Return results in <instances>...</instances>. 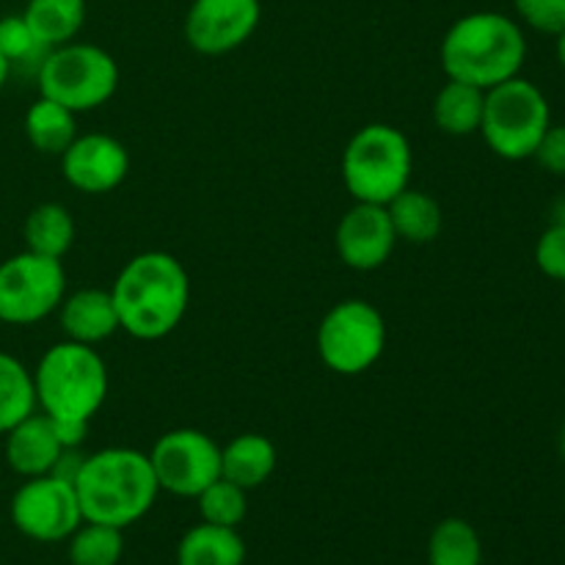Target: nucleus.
Segmentation results:
<instances>
[{"label":"nucleus","instance_id":"nucleus-20","mask_svg":"<svg viewBox=\"0 0 565 565\" xmlns=\"http://www.w3.org/2000/svg\"><path fill=\"white\" fill-rule=\"evenodd\" d=\"M28 28L44 50L61 47L75 42L86 22V0H28L25 11Z\"/></svg>","mask_w":565,"mask_h":565},{"label":"nucleus","instance_id":"nucleus-33","mask_svg":"<svg viewBox=\"0 0 565 565\" xmlns=\"http://www.w3.org/2000/svg\"><path fill=\"white\" fill-rule=\"evenodd\" d=\"M9 75H11L9 61H6L3 55H0V92H3V86H6V81H9Z\"/></svg>","mask_w":565,"mask_h":565},{"label":"nucleus","instance_id":"nucleus-12","mask_svg":"<svg viewBox=\"0 0 565 565\" xmlns=\"http://www.w3.org/2000/svg\"><path fill=\"white\" fill-rule=\"evenodd\" d=\"M259 20V0H193L185 14V42L199 55H226L254 36Z\"/></svg>","mask_w":565,"mask_h":565},{"label":"nucleus","instance_id":"nucleus-13","mask_svg":"<svg viewBox=\"0 0 565 565\" xmlns=\"http://www.w3.org/2000/svg\"><path fill=\"white\" fill-rule=\"evenodd\" d=\"M58 160L64 180L88 196L116 191L130 174V152L108 132H83Z\"/></svg>","mask_w":565,"mask_h":565},{"label":"nucleus","instance_id":"nucleus-14","mask_svg":"<svg viewBox=\"0 0 565 565\" xmlns=\"http://www.w3.org/2000/svg\"><path fill=\"white\" fill-rule=\"evenodd\" d=\"M334 246L342 265L351 270H379L390 263L397 246L395 226H392L386 204L353 202L351 210L340 218L334 232Z\"/></svg>","mask_w":565,"mask_h":565},{"label":"nucleus","instance_id":"nucleus-23","mask_svg":"<svg viewBox=\"0 0 565 565\" xmlns=\"http://www.w3.org/2000/svg\"><path fill=\"white\" fill-rule=\"evenodd\" d=\"M22 237H25L28 252L64 259L75 243V218L64 204L42 202L28 213Z\"/></svg>","mask_w":565,"mask_h":565},{"label":"nucleus","instance_id":"nucleus-11","mask_svg":"<svg viewBox=\"0 0 565 565\" xmlns=\"http://www.w3.org/2000/svg\"><path fill=\"white\" fill-rule=\"evenodd\" d=\"M11 522L25 539L39 544H61L83 524L72 480L58 475L28 478L11 497Z\"/></svg>","mask_w":565,"mask_h":565},{"label":"nucleus","instance_id":"nucleus-36","mask_svg":"<svg viewBox=\"0 0 565 565\" xmlns=\"http://www.w3.org/2000/svg\"><path fill=\"white\" fill-rule=\"evenodd\" d=\"M0 478H3V461H0Z\"/></svg>","mask_w":565,"mask_h":565},{"label":"nucleus","instance_id":"nucleus-7","mask_svg":"<svg viewBox=\"0 0 565 565\" xmlns=\"http://www.w3.org/2000/svg\"><path fill=\"white\" fill-rule=\"evenodd\" d=\"M550 125V99L527 77L516 75L486 92L480 136L497 158L530 160Z\"/></svg>","mask_w":565,"mask_h":565},{"label":"nucleus","instance_id":"nucleus-6","mask_svg":"<svg viewBox=\"0 0 565 565\" xmlns=\"http://www.w3.org/2000/svg\"><path fill=\"white\" fill-rule=\"evenodd\" d=\"M36 83L42 97L55 99L75 114H88L116 94L119 64L108 50L75 39L42 55Z\"/></svg>","mask_w":565,"mask_h":565},{"label":"nucleus","instance_id":"nucleus-29","mask_svg":"<svg viewBox=\"0 0 565 565\" xmlns=\"http://www.w3.org/2000/svg\"><path fill=\"white\" fill-rule=\"evenodd\" d=\"M519 20L539 33H557L565 28V0H513Z\"/></svg>","mask_w":565,"mask_h":565},{"label":"nucleus","instance_id":"nucleus-25","mask_svg":"<svg viewBox=\"0 0 565 565\" xmlns=\"http://www.w3.org/2000/svg\"><path fill=\"white\" fill-rule=\"evenodd\" d=\"M36 412L33 373L11 353L0 351V436Z\"/></svg>","mask_w":565,"mask_h":565},{"label":"nucleus","instance_id":"nucleus-26","mask_svg":"<svg viewBox=\"0 0 565 565\" xmlns=\"http://www.w3.org/2000/svg\"><path fill=\"white\" fill-rule=\"evenodd\" d=\"M66 541L72 565H119L125 557V530L110 524L83 522Z\"/></svg>","mask_w":565,"mask_h":565},{"label":"nucleus","instance_id":"nucleus-19","mask_svg":"<svg viewBox=\"0 0 565 565\" xmlns=\"http://www.w3.org/2000/svg\"><path fill=\"white\" fill-rule=\"evenodd\" d=\"M386 213H390L392 226H395L397 241L414 243V246L434 243L441 235V226H445L441 204L430 193L417 191L412 185L386 204Z\"/></svg>","mask_w":565,"mask_h":565},{"label":"nucleus","instance_id":"nucleus-10","mask_svg":"<svg viewBox=\"0 0 565 565\" xmlns=\"http://www.w3.org/2000/svg\"><path fill=\"white\" fill-rule=\"evenodd\" d=\"M147 456L160 491L182 500H196L213 480L221 478V445L204 430H166Z\"/></svg>","mask_w":565,"mask_h":565},{"label":"nucleus","instance_id":"nucleus-27","mask_svg":"<svg viewBox=\"0 0 565 565\" xmlns=\"http://www.w3.org/2000/svg\"><path fill=\"white\" fill-rule=\"evenodd\" d=\"M196 505L202 522L237 530L248 513V491L235 486L232 480L218 478L196 497Z\"/></svg>","mask_w":565,"mask_h":565},{"label":"nucleus","instance_id":"nucleus-5","mask_svg":"<svg viewBox=\"0 0 565 565\" xmlns=\"http://www.w3.org/2000/svg\"><path fill=\"white\" fill-rule=\"evenodd\" d=\"M412 141L384 121L359 127L342 152V182L353 202L390 204L412 185Z\"/></svg>","mask_w":565,"mask_h":565},{"label":"nucleus","instance_id":"nucleus-8","mask_svg":"<svg viewBox=\"0 0 565 565\" xmlns=\"http://www.w3.org/2000/svg\"><path fill=\"white\" fill-rule=\"evenodd\" d=\"M315 345L331 373L362 375L384 356L386 320L364 298H345L323 315Z\"/></svg>","mask_w":565,"mask_h":565},{"label":"nucleus","instance_id":"nucleus-30","mask_svg":"<svg viewBox=\"0 0 565 565\" xmlns=\"http://www.w3.org/2000/svg\"><path fill=\"white\" fill-rule=\"evenodd\" d=\"M535 265L544 276L565 281V224L552 221L535 243Z\"/></svg>","mask_w":565,"mask_h":565},{"label":"nucleus","instance_id":"nucleus-22","mask_svg":"<svg viewBox=\"0 0 565 565\" xmlns=\"http://www.w3.org/2000/svg\"><path fill=\"white\" fill-rule=\"evenodd\" d=\"M25 138L36 152L61 158L77 138V114L39 94L25 114Z\"/></svg>","mask_w":565,"mask_h":565},{"label":"nucleus","instance_id":"nucleus-9","mask_svg":"<svg viewBox=\"0 0 565 565\" xmlns=\"http://www.w3.org/2000/svg\"><path fill=\"white\" fill-rule=\"evenodd\" d=\"M66 296L61 259L20 252L0 263V323L33 326L58 312Z\"/></svg>","mask_w":565,"mask_h":565},{"label":"nucleus","instance_id":"nucleus-18","mask_svg":"<svg viewBox=\"0 0 565 565\" xmlns=\"http://www.w3.org/2000/svg\"><path fill=\"white\" fill-rule=\"evenodd\" d=\"M246 544L235 527L199 522L177 544V565H243Z\"/></svg>","mask_w":565,"mask_h":565},{"label":"nucleus","instance_id":"nucleus-24","mask_svg":"<svg viewBox=\"0 0 565 565\" xmlns=\"http://www.w3.org/2000/svg\"><path fill=\"white\" fill-rule=\"evenodd\" d=\"M428 565H483V541L467 519H441L428 539Z\"/></svg>","mask_w":565,"mask_h":565},{"label":"nucleus","instance_id":"nucleus-16","mask_svg":"<svg viewBox=\"0 0 565 565\" xmlns=\"http://www.w3.org/2000/svg\"><path fill=\"white\" fill-rule=\"evenodd\" d=\"M58 320L66 340L94 348L121 331L114 296L103 287H83L72 296H64L58 307Z\"/></svg>","mask_w":565,"mask_h":565},{"label":"nucleus","instance_id":"nucleus-4","mask_svg":"<svg viewBox=\"0 0 565 565\" xmlns=\"http://www.w3.org/2000/svg\"><path fill=\"white\" fill-rule=\"evenodd\" d=\"M31 373L36 408L55 423H92L108 397V364L94 345L55 342Z\"/></svg>","mask_w":565,"mask_h":565},{"label":"nucleus","instance_id":"nucleus-3","mask_svg":"<svg viewBox=\"0 0 565 565\" xmlns=\"http://www.w3.org/2000/svg\"><path fill=\"white\" fill-rule=\"evenodd\" d=\"M441 70L450 81L469 83L483 92L522 75L527 39L513 17L500 11H472L447 28L439 47Z\"/></svg>","mask_w":565,"mask_h":565},{"label":"nucleus","instance_id":"nucleus-34","mask_svg":"<svg viewBox=\"0 0 565 565\" xmlns=\"http://www.w3.org/2000/svg\"><path fill=\"white\" fill-rule=\"evenodd\" d=\"M552 221H557V224H565V199H563V202H557L555 215H552Z\"/></svg>","mask_w":565,"mask_h":565},{"label":"nucleus","instance_id":"nucleus-2","mask_svg":"<svg viewBox=\"0 0 565 565\" xmlns=\"http://www.w3.org/2000/svg\"><path fill=\"white\" fill-rule=\"evenodd\" d=\"M72 486L81 502L83 522L119 530L141 522L160 494L149 456L136 447H105L83 456Z\"/></svg>","mask_w":565,"mask_h":565},{"label":"nucleus","instance_id":"nucleus-17","mask_svg":"<svg viewBox=\"0 0 565 565\" xmlns=\"http://www.w3.org/2000/svg\"><path fill=\"white\" fill-rule=\"evenodd\" d=\"M279 452L263 434H241L221 447V478L232 480L241 489L252 491L268 483L276 472Z\"/></svg>","mask_w":565,"mask_h":565},{"label":"nucleus","instance_id":"nucleus-15","mask_svg":"<svg viewBox=\"0 0 565 565\" xmlns=\"http://www.w3.org/2000/svg\"><path fill=\"white\" fill-rule=\"evenodd\" d=\"M6 445H3V458L9 463L11 472H17L20 478H42V475H53L58 467L61 456H64L70 447H64L55 423L36 408L33 414H28L25 419L14 425L11 430H6Z\"/></svg>","mask_w":565,"mask_h":565},{"label":"nucleus","instance_id":"nucleus-35","mask_svg":"<svg viewBox=\"0 0 565 565\" xmlns=\"http://www.w3.org/2000/svg\"><path fill=\"white\" fill-rule=\"evenodd\" d=\"M561 450H563V456H565V425H563V436H561Z\"/></svg>","mask_w":565,"mask_h":565},{"label":"nucleus","instance_id":"nucleus-21","mask_svg":"<svg viewBox=\"0 0 565 565\" xmlns=\"http://www.w3.org/2000/svg\"><path fill=\"white\" fill-rule=\"evenodd\" d=\"M483 108V88L469 86V83L461 81H450V77H447V83L434 97V121L441 132H447V136L467 138L480 132Z\"/></svg>","mask_w":565,"mask_h":565},{"label":"nucleus","instance_id":"nucleus-1","mask_svg":"<svg viewBox=\"0 0 565 565\" xmlns=\"http://www.w3.org/2000/svg\"><path fill=\"white\" fill-rule=\"evenodd\" d=\"M121 331L141 342L169 337L191 303V279L174 254L141 252L127 259L110 287Z\"/></svg>","mask_w":565,"mask_h":565},{"label":"nucleus","instance_id":"nucleus-32","mask_svg":"<svg viewBox=\"0 0 565 565\" xmlns=\"http://www.w3.org/2000/svg\"><path fill=\"white\" fill-rule=\"evenodd\" d=\"M555 39H557V61H561V66L565 70V28Z\"/></svg>","mask_w":565,"mask_h":565},{"label":"nucleus","instance_id":"nucleus-28","mask_svg":"<svg viewBox=\"0 0 565 565\" xmlns=\"http://www.w3.org/2000/svg\"><path fill=\"white\" fill-rule=\"evenodd\" d=\"M47 50L36 42L33 31L28 28L25 17L22 14H9L0 20V55L9 61V66L14 64H36L42 61V55Z\"/></svg>","mask_w":565,"mask_h":565},{"label":"nucleus","instance_id":"nucleus-31","mask_svg":"<svg viewBox=\"0 0 565 565\" xmlns=\"http://www.w3.org/2000/svg\"><path fill=\"white\" fill-rule=\"evenodd\" d=\"M533 158L550 174L565 177V125H550Z\"/></svg>","mask_w":565,"mask_h":565}]
</instances>
